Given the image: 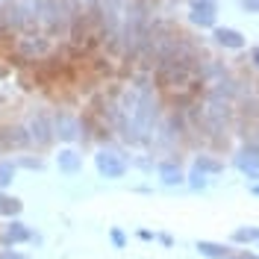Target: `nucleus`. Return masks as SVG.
Wrapping results in <instances>:
<instances>
[{"mask_svg":"<svg viewBox=\"0 0 259 259\" xmlns=\"http://www.w3.org/2000/svg\"><path fill=\"white\" fill-rule=\"evenodd\" d=\"M109 242H112L115 250H124L127 247V233L121 227H109Z\"/></svg>","mask_w":259,"mask_h":259,"instance_id":"20","label":"nucleus"},{"mask_svg":"<svg viewBox=\"0 0 259 259\" xmlns=\"http://www.w3.org/2000/svg\"><path fill=\"white\" fill-rule=\"evenodd\" d=\"M56 168H59V174L77 177L82 171V153L74 150V147H59V153H56Z\"/></svg>","mask_w":259,"mask_h":259,"instance_id":"9","label":"nucleus"},{"mask_svg":"<svg viewBox=\"0 0 259 259\" xmlns=\"http://www.w3.org/2000/svg\"><path fill=\"white\" fill-rule=\"evenodd\" d=\"M189 21L200 30H215L218 27V6H206V9H192Z\"/></svg>","mask_w":259,"mask_h":259,"instance_id":"12","label":"nucleus"},{"mask_svg":"<svg viewBox=\"0 0 259 259\" xmlns=\"http://www.w3.org/2000/svg\"><path fill=\"white\" fill-rule=\"evenodd\" d=\"M3 153H6V150H3V147H0V156H3Z\"/></svg>","mask_w":259,"mask_h":259,"instance_id":"30","label":"nucleus"},{"mask_svg":"<svg viewBox=\"0 0 259 259\" xmlns=\"http://www.w3.org/2000/svg\"><path fill=\"white\" fill-rule=\"evenodd\" d=\"M233 165L244 174V180H250V186L259 183V159H239V156H233Z\"/></svg>","mask_w":259,"mask_h":259,"instance_id":"16","label":"nucleus"},{"mask_svg":"<svg viewBox=\"0 0 259 259\" xmlns=\"http://www.w3.org/2000/svg\"><path fill=\"white\" fill-rule=\"evenodd\" d=\"M53 136L56 142L65 147H71L74 142H80V118L68 109H56L53 112Z\"/></svg>","mask_w":259,"mask_h":259,"instance_id":"5","label":"nucleus"},{"mask_svg":"<svg viewBox=\"0 0 259 259\" xmlns=\"http://www.w3.org/2000/svg\"><path fill=\"white\" fill-rule=\"evenodd\" d=\"M247 192H250V194H253V197H256V200H259V183H253V186H250Z\"/></svg>","mask_w":259,"mask_h":259,"instance_id":"28","label":"nucleus"},{"mask_svg":"<svg viewBox=\"0 0 259 259\" xmlns=\"http://www.w3.org/2000/svg\"><path fill=\"white\" fill-rule=\"evenodd\" d=\"M194 250L200 253V256H206V259H224L230 256V253H236L230 244H221V242H209V239H200V242L194 244Z\"/></svg>","mask_w":259,"mask_h":259,"instance_id":"13","label":"nucleus"},{"mask_svg":"<svg viewBox=\"0 0 259 259\" xmlns=\"http://www.w3.org/2000/svg\"><path fill=\"white\" fill-rule=\"evenodd\" d=\"M38 15H41V0H6L0 9V21L3 30L15 32H35L38 27Z\"/></svg>","mask_w":259,"mask_h":259,"instance_id":"1","label":"nucleus"},{"mask_svg":"<svg viewBox=\"0 0 259 259\" xmlns=\"http://www.w3.org/2000/svg\"><path fill=\"white\" fill-rule=\"evenodd\" d=\"M156 242H162L165 247H171V244H174V236H171V233H156Z\"/></svg>","mask_w":259,"mask_h":259,"instance_id":"26","label":"nucleus"},{"mask_svg":"<svg viewBox=\"0 0 259 259\" xmlns=\"http://www.w3.org/2000/svg\"><path fill=\"white\" fill-rule=\"evenodd\" d=\"M139 239H142V242H156V233L147 230V227H142V230H139Z\"/></svg>","mask_w":259,"mask_h":259,"instance_id":"23","label":"nucleus"},{"mask_svg":"<svg viewBox=\"0 0 259 259\" xmlns=\"http://www.w3.org/2000/svg\"><path fill=\"white\" fill-rule=\"evenodd\" d=\"M192 168H197L200 174H206V177H218V174H224V162L218 159V156H212V153H197L192 162Z\"/></svg>","mask_w":259,"mask_h":259,"instance_id":"11","label":"nucleus"},{"mask_svg":"<svg viewBox=\"0 0 259 259\" xmlns=\"http://www.w3.org/2000/svg\"><path fill=\"white\" fill-rule=\"evenodd\" d=\"M224 259H236V253H230V256H224Z\"/></svg>","mask_w":259,"mask_h":259,"instance_id":"29","label":"nucleus"},{"mask_svg":"<svg viewBox=\"0 0 259 259\" xmlns=\"http://www.w3.org/2000/svg\"><path fill=\"white\" fill-rule=\"evenodd\" d=\"M256 242H259V227H236L230 233V244H236V247H247V244Z\"/></svg>","mask_w":259,"mask_h":259,"instance_id":"15","label":"nucleus"},{"mask_svg":"<svg viewBox=\"0 0 259 259\" xmlns=\"http://www.w3.org/2000/svg\"><path fill=\"white\" fill-rule=\"evenodd\" d=\"M186 186H189L192 192H203V189H209V177H206V174H200L197 168H192V171L186 174Z\"/></svg>","mask_w":259,"mask_h":259,"instance_id":"19","label":"nucleus"},{"mask_svg":"<svg viewBox=\"0 0 259 259\" xmlns=\"http://www.w3.org/2000/svg\"><path fill=\"white\" fill-rule=\"evenodd\" d=\"M32 239V227L24 224L21 218H12L0 227V247H18V244H27Z\"/></svg>","mask_w":259,"mask_h":259,"instance_id":"7","label":"nucleus"},{"mask_svg":"<svg viewBox=\"0 0 259 259\" xmlns=\"http://www.w3.org/2000/svg\"><path fill=\"white\" fill-rule=\"evenodd\" d=\"M212 38H215V45H221L227 50H244V45H247L244 32L233 30V27H215L212 30Z\"/></svg>","mask_w":259,"mask_h":259,"instance_id":"10","label":"nucleus"},{"mask_svg":"<svg viewBox=\"0 0 259 259\" xmlns=\"http://www.w3.org/2000/svg\"><path fill=\"white\" fill-rule=\"evenodd\" d=\"M236 259H259L256 250H247V247H242V250H236Z\"/></svg>","mask_w":259,"mask_h":259,"instance_id":"25","label":"nucleus"},{"mask_svg":"<svg viewBox=\"0 0 259 259\" xmlns=\"http://www.w3.org/2000/svg\"><path fill=\"white\" fill-rule=\"evenodd\" d=\"M15 165H18V171H45L48 168V162L41 159V156H32V153H27V156H15Z\"/></svg>","mask_w":259,"mask_h":259,"instance_id":"18","label":"nucleus"},{"mask_svg":"<svg viewBox=\"0 0 259 259\" xmlns=\"http://www.w3.org/2000/svg\"><path fill=\"white\" fill-rule=\"evenodd\" d=\"M250 65L259 71V48H250Z\"/></svg>","mask_w":259,"mask_h":259,"instance_id":"27","label":"nucleus"},{"mask_svg":"<svg viewBox=\"0 0 259 259\" xmlns=\"http://www.w3.org/2000/svg\"><path fill=\"white\" fill-rule=\"evenodd\" d=\"M156 174H159V183L168 186V189H177V186H186V171L180 165V156H171V159H162L156 165Z\"/></svg>","mask_w":259,"mask_h":259,"instance_id":"8","label":"nucleus"},{"mask_svg":"<svg viewBox=\"0 0 259 259\" xmlns=\"http://www.w3.org/2000/svg\"><path fill=\"white\" fill-rule=\"evenodd\" d=\"M18 177V165L15 159H0V192H6L12 186V180Z\"/></svg>","mask_w":259,"mask_h":259,"instance_id":"17","label":"nucleus"},{"mask_svg":"<svg viewBox=\"0 0 259 259\" xmlns=\"http://www.w3.org/2000/svg\"><path fill=\"white\" fill-rule=\"evenodd\" d=\"M21 212H24V200H21V197L0 192V215H3V218L12 221V218H21Z\"/></svg>","mask_w":259,"mask_h":259,"instance_id":"14","label":"nucleus"},{"mask_svg":"<svg viewBox=\"0 0 259 259\" xmlns=\"http://www.w3.org/2000/svg\"><path fill=\"white\" fill-rule=\"evenodd\" d=\"M95 171L100 180H121L130 171V159L124 156L121 147L106 145L95 153Z\"/></svg>","mask_w":259,"mask_h":259,"instance_id":"2","label":"nucleus"},{"mask_svg":"<svg viewBox=\"0 0 259 259\" xmlns=\"http://www.w3.org/2000/svg\"><path fill=\"white\" fill-rule=\"evenodd\" d=\"M256 244H259V242H256Z\"/></svg>","mask_w":259,"mask_h":259,"instance_id":"31","label":"nucleus"},{"mask_svg":"<svg viewBox=\"0 0 259 259\" xmlns=\"http://www.w3.org/2000/svg\"><path fill=\"white\" fill-rule=\"evenodd\" d=\"M0 259H30V256L15 250V247H0Z\"/></svg>","mask_w":259,"mask_h":259,"instance_id":"21","label":"nucleus"},{"mask_svg":"<svg viewBox=\"0 0 259 259\" xmlns=\"http://www.w3.org/2000/svg\"><path fill=\"white\" fill-rule=\"evenodd\" d=\"M239 6L250 15H259V0H239Z\"/></svg>","mask_w":259,"mask_h":259,"instance_id":"22","label":"nucleus"},{"mask_svg":"<svg viewBox=\"0 0 259 259\" xmlns=\"http://www.w3.org/2000/svg\"><path fill=\"white\" fill-rule=\"evenodd\" d=\"M189 6L192 9H206V6H218L215 0H189Z\"/></svg>","mask_w":259,"mask_h":259,"instance_id":"24","label":"nucleus"},{"mask_svg":"<svg viewBox=\"0 0 259 259\" xmlns=\"http://www.w3.org/2000/svg\"><path fill=\"white\" fill-rule=\"evenodd\" d=\"M0 147L9 153V150H30L32 147V139L24 124H0Z\"/></svg>","mask_w":259,"mask_h":259,"instance_id":"6","label":"nucleus"},{"mask_svg":"<svg viewBox=\"0 0 259 259\" xmlns=\"http://www.w3.org/2000/svg\"><path fill=\"white\" fill-rule=\"evenodd\" d=\"M24 127L30 133L35 150H45V147H50L56 142V136H53V112H48V109H32L27 115V121H24Z\"/></svg>","mask_w":259,"mask_h":259,"instance_id":"3","label":"nucleus"},{"mask_svg":"<svg viewBox=\"0 0 259 259\" xmlns=\"http://www.w3.org/2000/svg\"><path fill=\"white\" fill-rule=\"evenodd\" d=\"M12 50H15L18 59H24V62H41V59L50 56L53 41H50V35H45V32H24L15 41Z\"/></svg>","mask_w":259,"mask_h":259,"instance_id":"4","label":"nucleus"}]
</instances>
